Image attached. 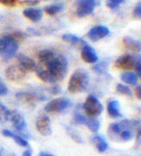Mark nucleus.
I'll return each instance as SVG.
<instances>
[{"mask_svg":"<svg viewBox=\"0 0 141 156\" xmlns=\"http://www.w3.org/2000/svg\"><path fill=\"white\" fill-rule=\"evenodd\" d=\"M10 35L12 36L17 42L23 41L24 38H25V34L22 33V32H15V33H12V34H10Z\"/></svg>","mask_w":141,"mask_h":156,"instance_id":"72a5a7b5","label":"nucleus"},{"mask_svg":"<svg viewBox=\"0 0 141 156\" xmlns=\"http://www.w3.org/2000/svg\"><path fill=\"white\" fill-rule=\"evenodd\" d=\"M81 58L84 62L90 64H95L99 59L94 48H92L87 44L84 45L81 49Z\"/></svg>","mask_w":141,"mask_h":156,"instance_id":"4468645a","label":"nucleus"},{"mask_svg":"<svg viewBox=\"0 0 141 156\" xmlns=\"http://www.w3.org/2000/svg\"><path fill=\"white\" fill-rule=\"evenodd\" d=\"M6 78L11 82H20L26 78V71L19 65H11L6 71Z\"/></svg>","mask_w":141,"mask_h":156,"instance_id":"9d476101","label":"nucleus"},{"mask_svg":"<svg viewBox=\"0 0 141 156\" xmlns=\"http://www.w3.org/2000/svg\"><path fill=\"white\" fill-rule=\"evenodd\" d=\"M107 114L112 118L121 117L122 114L120 112V103L117 100H110L107 103Z\"/></svg>","mask_w":141,"mask_h":156,"instance_id":"a211bd4d","label":"nucleus"},{"mask_svg":"<svg viewBox=\"0 0 141 156\" xmlns=\"http://www.w3.org/2000/svg\"><path fill=\"white\" fill-rule=\"evenodd\" d=\"M50 91L52 95H57L61 92V89H60V87H57V85H54V87H50Z\"/></svg>","mask_w":141,"mask_h":156,"instance_id":"f704fd0d","label":"nucleus"},{"mask_svg":"<svg viewBox=\"0 0 141 156\" xmlns=\"http://www.w3.org/2000/svg\"><path fill=\"white\" fill-rule=\"evenodd\" d=\"M38 156H55V155L50 154V153H47V152H40Z\"/></svg>","mask_w":141,"mask_h":156,"instance_id":"a19ab883","label":"nucleus"},{"mask_svg":"<svg viewBox=\"0 0 141 156\" xmlns=\"http://www.w3.org/2000/svg\"><path fill=\"white\" fill-rule=\"evenodd\" d=\"M141 62V56H133V55H126L120 56L119 58L116 59L115 61V67L122 69V70H132L136 67L138 63Z\"/></svg>","mask_w":141,"mask_h":156,"instance_id":"6e6552de","label":"nucleus"},{"mask_svg":"<svg viewBox=\"0 0 141 156\" xmlns=\"http://www.w3.org/2000/svg\"><path fill=\"white\" fill-rule=\"evenodd\" d=\"M82 109L87 116L96 117L101 114L104 107H102L100 100L94 95H89L86 98L84 104L82 105Z\"/></svg>","mask_w":141,"mask_h":156,"instance_id":"39448f33","label":"nucleus"},{"mask_svg":"<svg viewBox=\"0 0 141 156\" xmlns=\"http://www.w3.org/2000/svg\"><path fill=\"white\" fill-rule=\"evenodd\" d=\"M125 0H106V6L111 10L117 9Z\"/></svg>","mask_w":141,"mask_h":156,"instance_id":"7c9ffc66","label":"nucleus"},{"mask_svg":"<svg viewBox=\"0 0 141 156\" xmlns=\"http://www.w3.org/2000/svg\"><path fill=\"white\" fill-rule=\"evenodd\" d=\"M15 98L22 103H34L37 101H44L46 99L45 95L32 91H19L15 94Z\"/></svg>","mask_w":141,"mask_h":156,"instance_id":"9b49d317","label":"nucleus"},{"mask_svg":"<svg viewBox=\"0 0 141 156\" xmlns=\"http://www.w3.org/2000/svg\"><path fill=\"white\" fill-rule=\"evenodd\" d=\"M134 69H135V72H136V73H135V74H136V76L141 79V62L138 63L136 65V67H135Z\"/></svg>","mask_w":141,"mask_h":156,"instance_id":"4c0bfd02","label":"nucleus"},{"mask_svg":"<svg viewBox=\"0 0 141 156\" xmlns=\"http://www.w3.org/2000/svg\"><path fill=\"white\" fill-rule=\"evenodd\" d=\"M2 134L5 136V137H8V138H11V139H13L14 141L17 143L19 146L20 147H27L29 146L28 144V142H27V140L22 138V137H20L19 135H17V134H15L13 133L12 131H10L8 130V129H4V130L2 131Z\"/></svg>","mask_w":141,"mask_h":156,"instance_id":"412c9836","label":"nucleus"},{"mask_svg":"<svg viewBox=\"0 0 141 156\" xmlns=\"http://www.w3.org/2000/svg\"><path fill=\"white\" fill-rule=\"evenodd\" d=\"M18 60H19V65L20 67H22L26 72H34L38 70L36 62L28 56L23 55H19Z\"/></svg>","mask_w":141,"mask_h":156,"instance_id":"2eb2a0df","label":"nucleus"},{"mask_svg":"<svg viewBox=\"0 0 141 156\" xmlns=\"http://www.w3.org/2000/svg\"><path fill=\"white\" fill-rule=\"evenodd\" d=\"M66 130H67V132L69 134V136L72 138L75 143H77V144H82L83 143L82 138L80 137V135H79L78 132L77 130H74V128L70 127V126H67L66 127Z\"/></svg>","mask_w":141,"mask_h":156,"instance_id":"cd10ccee","label":"nucleus"},{"mask_svg":"<svg viewBox=\"0 0 141 156\" xmlns=\"http://www.w3.org/2000/svg\"><path fill=\"white\" fill-rule=\"evenodd\" d=\"M8 87L7 85L4 83V82L2 80V79L0 78V96H5L6 94H8Z\"/></svg>","mask_w":141,"mask_h":156,"instance_id":"473e14b6","label":"nucleus"},{"mask_svg":"<svg viewBox=\"0 0 141 156\" xmlns=\"http://www.w3.org/2000/svg\"><path fill=\"white\" fill-rule=\"evenodd\" d=\"M132 17L136 20H141V3L137 4L132 11Z\"/></svg>","mask_w":141,"mask_h":156,"instance_id":"2f4dec72","label":"nucleus"},{"mask_svg":"<svg viewBox=\"0 0 141 156\" xmlns=\"http://www.w3.org/2000/svg\"><path fill=\"white\" fill-rule=\"evenodd\" d=\"M63 8L64 6L62 4H51L45 7V12L50 16H54L58 13H60L63 10Z\"/></svg>","mask_w":141,"mask_h":156,"instance_id":"bb28decb","label":"nucleus"},{"mask_svg":"<svg viewBox=\"0 0 141 156\" xmlns=\"http://www.w3.org/2000/svg\"><path fill=\"white\" fill-rule=\"evenodd\" d=\"M36 72H37L38 78H39L41 80H43V82L48 83H54L57 82L56 79L54 78V76L50 71H48V70H41V69L38 68V70Z\"/></svg>","mask_w":141,"mask_h":156,"instance_id":"4be33fe9","label":"nucleus"},{"mask_svg":"<svg viewBox=\"0 0 141 156\" xmlns=\"http://www.w3.org/2000/svg\"><path fill=\"white\" fill-rule=\"evenodd\" d=\"M85 125L89 128V130H90V131L94 132V133H97L98 131H99V129H100L101 123H100L99 120L97 119V118L88 116L87 120H86Z\"/></svg>","mask_w":141,"mask_h":156,"instance_id":"a878e982","label":"nucleus"},{"mask_svg":"<svg viewBox=\"0 0 141 156\" xmlns=\"http://www.w3.org/2000/svg\"><path fill=\"white\" fill-rule=\"evenodd\" d=\"M89 83V77L86 71L82 69H77L70 76L69 84H68V90L70 93L77 94L80 93L86 89Z\"/></svg>","mask_w":141,"mask_h":156,"instance_id":"f03ea898","label":"nucleus"},{"mask_svg":"<svg viewBox=\"0 0 141 156\" xmlns=\"http://www.w3.org/2000/svg\"><path fill=\"white\" fill-rule=\"evenodd\" d=\"M2 1H3V0H0V3H2Z\"/></svg>","mask_w":141,"mask_h":156,"instance_id":"79ce46f5","label":"nucleus"},{"mask_svg":"<svg viewBox=\"0 0 141 156\" xmlns=\"http://www.w3.org/2000/svg\"><path fill=\"white\" fill-rule=\"evenodd\" d=\"M72 107V102L68 98H55L45 106L46 112H62Z\"/></svg>","mask_w":141,"mask_h":156,"instance_id":"0eeeda50","label":"nucleus"},{"mask_svg":"<svg viewBox=\"0 0 141 156\" xmlns=\"http://www.w3.org/2000/svg\"><path fill=\"white\" fill-rule=\"evenodd\" d=\"M36 128L38 132L43 136H50L51 134L50 119L46 115H40L36 120Z\"/></svg>","mask_w":141,"mask_h":156,"instance_id":"f8f14e48","label":"nucleus"},{"mask_svg":"<svg viewBox=\"0 0 141 156\" xmlns=\"http://www.w3.org/2000/svg\"><path fill=\"white\" fill-rule=\"evenodd\" d=\"M121 80L124 83H126L127 84L129 85H135L137 83V76L135 73L132 72H125L121 74Z\"/></svg>","mask_w":141,"mask_h":156,"instance_id":"b1692460","label":"nucleus"},{"mask_svg":"<svg viewBox=\"0 0 141 156\" xmlns=\"http://www.w3.org/2000/svg\"><path fill=\"white\" fill-rule=\"evenodd\" d=\"M116 91L119 94L129 96V97H132V91L131 90V88H129V87H127V85L122 84V83H118L116 85Z\"/></svg>","mask_w":141,"mask_h":156,"instance_id":"c85d7f7f","label":"nucleus"},{"mask_svg":"<svg viewBox=\"0 0 141 156\" xmlns=\"http://www.w3.org/2000/svg\"><path fill=\"white\" fill-rule=\"evenodd\" d=\"M93 70L97 74H105L107 70V63L106 61H102L98 65H95L93 67Z\"/></svg>","mask_w":141,"mask_h":156,"instance_id":"c756f323","label":"nucleus"},{"mask_svg":"<svg viewBox=\"0 0 141 156\" xmlns=\"http://www.w3.org/2000/svg\"><path fill=\"white\" fill-rule=\"evenodd\" d=\"M134 94H135V96H136L138 99L141 100V84H138L137 87H135V89H134Z\"/></svg>","mask_w":141,"mask_h":156,"instance_id":"e433bc0d","label":"nucleus"},{"mask_svg":"<svg viewBox=\"0 0 141 156\" xmlns=\"http://www.w3.org/2000/svg\"><path fill=\"white\" fill-rule=\"evenodd\" d=\"M9 120L12 121L14 127L15 128V130L19 133L20 137H22L24 139L25 138L32 139V136L28 133V131H27V125H26L24 118L19 112H15V111H12L11 112L10 116H9Z\"/></svg>","mask_w":141,"mask_h":156,"instance_id":"423d86ee","label":"nucleus"},{"mask_svg":"<svg viewBox=\"0 0 141 156\" xmlns=\"http://www.w3.org/2000/svg\"><path fill=\"white\" fill-rule=\"evenodd\" d=\"M98 0H80L77 5V16L79 18H84L93 13L94 9L98 6Z\"/></svg>","mask_w":141,"mask_h":156,"instance_id":"1a4fd4ad","label":"nucleus"},{"mask_svg":"<svg viewBox=\"0 0 141 156\" xmlns=\"http://www.w3.org/2000/svg\"><path fill=\"white\" fill-rule=\"evenodd\" d=\"M123 44L125 48L129 51H132L134 52L141 51V42L132 38V37H129V36L124 37Z\"/></svg>","mask_w":141,"mask_h":156,"instance_id":"6ab92c4d","label":"nucleus"},{"mask_svg":"<svg viewBox=\"0 0 141 156\" xmlns=\"http://www.w3.org/2000/svg\"><path fill=\"white\" fill-rule=\"evenodd\" d=\"M22 156H32V151H31V149H27L25 150V151L23 152Z\"/></svg>","mask_w":141,"mask_h":156,"instance_id":"ea45409f","label":"nucleus"},{"mask_svg":"<svg viewBox=\"0 0 141 156\" xmlns=\"http://www.w3.org/2000/svg\"><path fill=\"white\" fill-rule=\"evenodd\" d=\"M80 109H81V107L79 105H77V107H75L74 112V118H73V120H74V122L75 123V124L85 125L86 120H87L88 116L86 115H82V114H81V112H80Z\"/></svg>","mask_w":141,"mask_h":156,"instance_id":"5701e85b","label":"nucleus"},{"mask_svg":"<svg viewBox=\"0 0 141 156\" xmlns=\"http://www.w3.org/2000/svg\"><path fill=\"white\" fill-rule=\"evenodd\" d=\"M108 34H109V29L108 27L105 25H97L92 27L87 33L88 38L93 41V42H97L102 38L106 37Z\"/></svg>","mask_w":141,"mask_h":156,"instance_id":"ddd939ff","label":"nucleus"},{"mask_svg":"<svg viewBox=\"0 0 141 156\" xmlns=\"http://www.w3.org/2000/svg\"><path fill=\"white\" fill-rule=\"evenodd\" d=\"M18 1L19 0H3L2 4L6 5V6H14V5H15V3H17Z\"/></svg>","mask_w":141,"mask_h":156,"instance_id":"c9c22d12","label":"nucleus"},{"mask_svg":"<svg viewBox=\"0 0 141 156\" xmlns=\"http://www.w3.org/2000/svg\"><path fill=\"white\" fill-rule=\"evenodd\" d=\"M135 126V122L124 119L119 122L111 123L108 127V134L113 140H118L122 142L131 141L133 137L132 129Z\"/></svg>","mask_w":141,"mask_h":156,"instance_id":"f257e3e1","label":"nucleus"},{"mask_svg":"<svg viewBox=\"0 0 141 156\" xmlns=\"http://www.w3.org/2000/svg\"><path fill=\"white\" fill-rule=\"evenodd\" d=\"M23 16L33 23H38L43 18V12L41 9L37 8H28L23 11Z\"/></svg>","mask_w":141,"mask_h":156,"instance_id":"f3484780","label":"nucleus"},{"mask_svg":"<svg viewBox=\"0 0 141 156\" xmlns=\"http://www.w3.org/2000/svg\"><path fill=\"white\" fill-rule=\"evenodd\" d=\"M19 50V42L15 41L10 34L0 38V56L3 60H9L15 55Z\"/></svg>","mask_w":141,"mask_h":156,"instance_id":"20e7f679","label":"nucleus"},{"mask_svg":"<svg viewBox=\"0 0 141 156\" xmlns=\"http://www.w3.org/2000/svg\"><path fill=\"white\" fill-rule=\"evenodd\" d=\"M62 40L67 42V43H70V44H73V45H75V44L85 45V42L82 39H80L79 37H77V35H74V34H70V33L64 34L62 36Z\"/></svg>","mask_w":141,"mask_h":156,"instance_id":"393cba45","label":"nucleus"},{"mask_svg":"<svg viewBox=\"0 0 141 156\" xmlns=\"http://www.w3.org/2000/svg\"><path fill=\"white\" fill-rule=\"evenodd\" d=\"M47 70L50 71L57 82L62 80L67 74L68 70V60L63 55H55L53 60L46 66Z\"/></svg>","mask_w":141,"mask_h":156,"instance_id":"7ed1b4c3","label":"nucleus"},{"mask_svg":"<svg viewBox=\"0 0 141 156\" xmlns=\"http://www.w3.org/2000/svg\"><path fill=\"white\" fill-rule=\"evenodd\" d=\"M54 57H55V55H54V52L50 50H43L38 53L39 61L42 65H44V66H47L48 64L53 60Z\"/></svg>","mask_w":141,"mask_h":156,"instance_id":"aec40b11","label":"nucleus"},{"mask_svg":"<svg viewBox=\"0 0 141 156\" xmlns=\"http://www.w3.org/2000/svg\"><path fill=\"white\" fill-rule=\"evenodd\" d=\"M136 144H140L141 146V129L138 130L137 132V135H136Z\"/></svg>","mask_w":141,"mask_h":156,"instance_id":"58836bf2","label":"nucleus"},{"mask_svg":"<svg viewBox=\"0 0 141 156\" xmlns=\"http://www.w3.org/2000/svg\"><path fill=\"white\" fill-rule=\"evenodd\" d=\"M91 143L92 144L97 148V150L99 152H105L108 148V144L105 141V139L104 137H101V135L95 134L91 137Z\"/></svg>","mask_w":141,"mask_h":156,"instance_id":"dca6fc26","label":"nucleus"}]
</instances>
